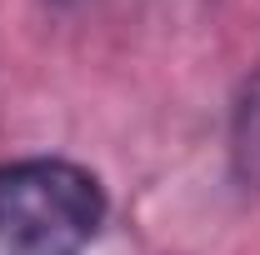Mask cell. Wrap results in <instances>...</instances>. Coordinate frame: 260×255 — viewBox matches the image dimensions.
<instances>
[{"label":"cell","instance_id":"obj_1","mask_svg":"<svg viewBox=\"0 0 260 255\" xmlns=\"http://www.w3.org/2000/svg\"><path fill=\"white\" fill-rule=\"evenodd\" d=\"M110 220L95 170L65 155L0 165V245L10 255H85Z\"/></svg>","mask_w":260,"mask_h":255},{"label":"cell","instance_id":"obj_2","mask_svg":"<svg viewBox=\"0 0 260 255\" xmlns=\"http://www.w3.org/2000/svg\"><path fill=\"white\" fill-rule=\"evenodd\" d=\"M230 180L250 195L260 190V60L230 110Z\"/></svg>","mask_w":260,"mask_h":255},{"label":"cell","instance_id":"obj_3","mask_svg":"<svg viewBox=\"0 0 260 255\" xmlns=\"http://www.w3.org/2000/svg\"><path fill=\"white\" fill-rule=\"evenodd\" d=\"M50 5H80V0H50Z\"/></svg>","mask_w":260,"mask_h":255}]
</instances>
